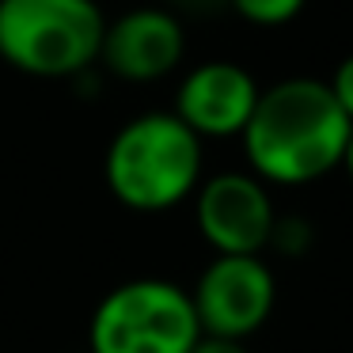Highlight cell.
Returning a JSON list of instances; mask_svg holds the SVG:
<instances>
[{"label": "cell", "mask_w": 353, "mask_h": 353, "mask_svg": "<svg viewBox=\"0 0 353 353\" xmlns=\"http://www.w3.org/2000/svg\"><path fill=\"white\" fill-rule=\"evenodd\" d=\"M350 130L327 80L289 77L259 92L239 145L266 186H307L342 168Z\"/></svg>", "instance_id": "obj_1"}, {"label": "cell", "mask_w": 353, "mask_h": 353, "mask_svg": "<svg viewBox=\"0 0 353 353\" xmlns=\"http://www.w3.org/2000/svg\"><path fill=\"white\" fill-rule=\"evenodd\" d=\"M205 175V141L175 110L137 114L110 137L103 179L130 213H171L194 198Z\"/></svg>", "instance_id": "obj_2"}, {"label": "cell", "mask_w": 353, "mask_h": 353, "mask_svg": "<svg viewBox=\"0 0 353 353\" xmlns=\"http://www.w3.org/2000/svg\"><path fill=\"white\" fill-rule=\"evenodd\" d=\"M99 0H0V61L34 80H77L99 65Z\"/></svg>", "instance_id": "obj_3"}, {"label": "cell", "mask_w": 353, "mask_h": 353, "mask_svg": "<svg viewBox=\"0 0 353 353\" xmlns=\"http://www.w3.org/2000/svg\"><path fill=\"white\" fill-rule=\"evenodd\" d=\"M198 338L190 289L168 277L114 285L88 319V353H190Z\"/></svg>", "instance_id": "obj_4"}, {"label": "cell", "mask_w": 353, "mask_h": 353, "mask_svg": "<svg viewBox=\"0 0 353 353\" xmlns=\"http://www.w3.org/2000/svg\"><path fill=\"white\" fill-rule=\"evenodd\" d=\"M201 334L254 338L277 307V277L262 254H213L190 289Z\"/></svg>", "instance_id": "obj_5"}, {"label": "cell", "mask_w": 353, "mask_h": 353, "mask_svg": "<svg viewBox=\"0 0 353 353\" xmlns=\"http://www.w3.org/2000/svg\"><path fill=\"white\" fill-rule=\"evenodd\" d=\"M194 224L213 254H266L274 228V194L254 171L201 175L194 190Z\"/></svg>", "instance_id": "obj_6"}, {"label": "cell", "mask_w": 353, "mask_h": 353, "mask_svg": "<svg viewBox=\"0 0 353 353\" xmlns=\"http://www.w3.org/2000/svg\"><path fill=\"white\" fill-rule=\"evenodd\" d=\"M186 57V27L163 4H141L107 19L99 65L125 84H156L171 77Z\"/></svg>", "instance_id": "obj_7"}, {"label": "cell", "mask_w": 353, "mask_h": 353, "mask_svg": "<svg viewBox=\"0 0 353 353\" xmlns=\"http://www.w3.org/2000/svg\"><path fill=\"white\" fill-rule=\"evenodd\" d=\"M262 84L251 69L239 61H201L179 80L175 92V118L186 122L201 141H232L243 133L254 103H259Z\"/></svg>", "instance_id": "obj_8"}, {"label": "cell", "mask_w": 353, "mask_h": 353, "mask_svg": "<svg viewBox=\"0 0 353 353\" xmlns=\"http://www.w3.org/2000/svg\"><path fill=\"white\" fill-rule=\"evenodd\" d=\"M315 247V224L307 221L304 213H277L274 228H270L266 251L281 254V259H304L307 251Z\"/></svg>", "instance_id": "obj_9"}, {"label": "cell", "mask_w": 353, "mask_h": 353, "mask_svg": "<svg viewBox=\"0 0 353 353\" xmlns=\"http://www.w3.org/2000/svg\"><path fill=\"white\" fill-rule=\"evenodd\" d=\"M307 0H224V8H232L239 19L254 27H285L304 12Z\"/></svg>", "instance_id": "obj_10"}, {"label": "cell", "mask_w": 353, "mask_h": 353, "mask_svg": "<svg viewBox=\"0 0 353 353\" xmlns=\"http://www.w3.org/2000/svg\"><path fill=\"white\" fill-rule=\"evenodd\" d=\"M327 88H330V95H334V103L342 107V114L353 122V54H345L342 61H338V69L330 72Z\"/></svg>", "instance_id": "obj_11"}, {"label": "cell", "mask_w": 353, "mask_h": 353, "mask_svg": "<svg viewBox=\"0 0 353 353\" xmlns=\"http://www.w3.org/2000/svg\"><path fill=\"white\" fill-rule=\"evenodd\" d=\"M190 353H251L243 338H221V334H201L190 345Z\"/></svg>", "instance_id": "obj_12"}, {"label": "cell", "mask_w": 353, "mask_h": 353, "mask_svg": "<svg viewBox=\"0 0 353 353\" xmlns=\"http://www.w3.org/2000/svg\"><path fill=\"white\" fill-rule=\"evenodd\" d=\"M163 8H171L175 16H209V12H216V8H224V0H160Z\"/></svg>", "instance_id": "obj_13"}, {"label": "cell", "mask_w": 353, "mask_h": 353, "mask_svg": "<svg viewBox=\"0 0 353 353\" xmlns=\"http://www.w3.org/2000/svg\"><path fill=\"white\" fill-rule=\"evenodd\" d=\"M342 168H345V175H350V183H353V130H350V141H345V152H342Z\"/></svg>", "instance_id": "obj_14"}]
</instances>
